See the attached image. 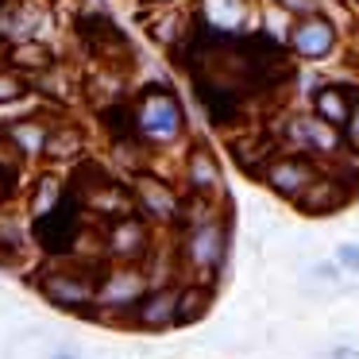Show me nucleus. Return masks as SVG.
<instances>
[{"mask_svg": "<svg viewBox=\"0 0 359 359\" xmlns=\"http://www.w3.org/2000/svg\"><path fill=\"white\" fill-rule=\"evenodd\" d=\"M201 16L217 43H228L248 24V0H201Z\"/></svg>", "mask_w": 359, "mask_h": 359, "instance_id": "15", "label": "nucleus"}, {"mask_svg": "<svg viewBox=\"0 0 359 359\" xmlns=\"http://www.w3.org/2000/svg\"><path fill=\"white\" fill-rule=\"evenodd\" d=\"M228 248H232L228 217L186 228V232H182V243H178L182 282H209V286H217V274L224 271V263H228Z\"/></svg>", "mask_w": 359, "mask_h": 359, "instance_id": "2", "label": "nucleus"}, {"mask_svg": "<svg viewBox=\"0 0 359 359\" xmlns=\"http://www.w3.org/2000/svg\"><path fill=\"white\" fill-rule=\"evenodd\" d=\"M313 274H317L320 282H336V278H340V266H336V263H320V266H313Z\"/></svg>", "mask_w": 359, "mask_h": 359, "instance_id": "28", "label": "nucleus"}, {"mask_svg": "<svg viewBox=\"0 0 359 359\" xmlns=\"http://www.w3.org/2000/svg\"><path fill=\"white\" fill-rule=\"evenodd\" d=\"M286 39H290V50H294L297 58H305V62H320V58H328L336 50V43H340V27H336L325 12H313V16H302V20L290 24Z\"/></svg>", "mask_w": 359, "mask_h": 359, "instance_id": "8", "label": "nucleus"}, {"mask_svg": "<svg viewBox=\"0 0 359 359\" xmlns=\"http://www.w3.org/2000/svg\"><path fill=\"white\" fill-rule=\"evenodd\" d=\"M328 359H359V348H351V344H336Z\"/></svg>", "mask_w": 359, "mask_h": 359, "instance_id": "29", "label": "nucleus"}, {"mask_svg": "<svg viewBox=\"0 0 359 359\" xmlns=\"http://www.w3.org/2000/svg\"><path fill=\"white\" fill-rule=\"evenodd\" d=\"M217 302V286L209 282H178V309H174V328L197 325Z\"/></svg>", "mask_w": 359, "mask_h": 359, "instance_id": "16", "label": "nucleus"}, {"mask_svg": "<svg viewBox=\"0 0 359 359\" xmlns=\"http://www.w3.org/2000/svg\"><path fill=\"white\" fill-rule=\"evenodd\" d=\"M132 132L147 147H170L186 135V112L182 101L163 86H147L132 109Z\"/></svg>", "mask_w": 359, "mask_h": 359, "instance_id": "3", "label": "nucleus"}, {"mask_svg": "<svg viewBox=\"0 0 359 359\" xmlns=\"http://www.w3.org/2000/svg\"><path fill=\"white\" fill-rule=\"evenodd\" d=\"M8 62H12V70H20L24 78H39L43 70L55 66V50H50L47 43H39V39L12 43V47H8Z\"/></svg>", "mask_w": 359, "mask_h": 359, "instance_id": "18", "label": "nucleus"}, {"mask_svg": "<svg viewBox=\"0 0 359 359\" xmlns=\"http://www.w3.org/2000/svg\"><path fill=\"white\" fill-rule=\"evenodd\" d=\"M4 135L12 140V147L20 151L24 158H35L43 155V147H47V135H50V120L43 116H32V120H20V124L4 128Z\"/></svg>", "mask_w": 359, "mask_h": 359, "instance_id": "19", "label": "nucleus"}, {"mask_svg": "<svg viewBox=\"0 0 359 359\" xmlns=\"http://www.w3.org/2000/svg\"><path fill=\"white\" fill-rule=\"evenodd\" d=\"M39 24H43V12L35 0H4L0 4V39L27 43V39H35Z\"/></svg>", "mask_w": 359, "mask_h": 359, "instance_id": "13", "label": "nucleus"}, {"mask_svg": "<svg viewBox=\"0 0 359 359\" xmlns=\"http://www.w3.org/2000/svg\"><path fill=\"white\" fill-rule=\"evenodd\" d=\"M286 16L302 20V16H313V12H320V0H274Z\"/></svg>", "mask_w": 359, "mask_h": 359, "instance_id": "26", "label": "nucleus"}, {"mask_svg": "<svg viewBox=\"0 0 359 359\" xmlns=\"http://www.w3.org/2000/svg\"><path fill=\"white\" fill-rule=\"evenodd\" d=\"M66 194H70V186H66L58 174H43V178L35 182V189H32V201H27V209H32V217L39 220V217H47V212H55L58 205L66 201Z\"/></svg>", "mask_w": 359, "mask_h": 359, "instance_id": "21", "label": "nucleus"}, {"mask_svg": "<svg viewBox=\"0 0 359 359\" xmlns=\"http://www.w3.org/2000/svg\"><path fill=\"white\" fill-rule=\"evenodd\" d=\"M151 39L155 43H163V47H174V43L186 35V16L182 12H166V16H158V20H151Z\"/></svg>", "mask_w": 359, "mask_h": 359, "instance_id": "22", "label": "nucleus"}, {"mask_svg": "<svg viewBox=\"0 0 359 359\" xmlns=\"http://www.w3.org/2000/svg\"><path fill=\"white\" fill-rule=\"evenodd\" d=\"M81 155H86V128L70 124V120H62V124L55 120L43 158H50V163H81Z\"/></svg>", "mask_w": 359, "mask_h": 359, "instance_id": "17", "label": "nucleus"}, {"mask_svg": "<svg viewBox=\"0 0 359 359\" xmlns=\"http://www.w3.org/2000/svg\"><path fill=\"white\" fill-rule=\"evenodd\" d=\"M101 271L78 263V259H47V263L35 271V290L43 294V302L62 309V313H93L97 274Z\"/></svg>", "mask_w": 359, "mask_h": 359, "instance_id": "1", "label": "nucleus"}, {"mask_svg": "<svg viewBox=\"0 0 359 359\" xmlns=\"http://www.w3.org/2000/svg\"><path fill=\"white\" fill-rule=\"evenodd\" d=\"M355 197V189L348 186V182L340 178V174L332 170H320V178L313 182L309 189H305L302 197L294 201V209L302 212V217H332V212H340L344 205Z\"/></svg>", "mask_w": 359, "mask_h": 359, "instance_id": "12", "label": "nucleus"}, {"mask_svg": "<svg viewBox=\"0 0 359 359\" xmlns=\"http://www.w3.org/2000/svg\"><path fill=\"white\" fill-rule=\"evenodd\" d=\"M355 101H359V89H351V86H320L317 93H313V116H317L320 124L340 132V128L348 124Z\"/></svg>", "mask_w": 359, "mask_h": 359, "instance_id": "14", "label": "nucleus"}, {"mask_svg": "<svg viewBox=\"0 0 359 359\" xmlns=\"http://www.w3.org/2000/svg\"><path fill=\"white\" fill-rule=\"evenodd\" d=\"M155 4H174V0H155Z\"/></svg>", "mask_w": 359, "mask_h": 359, "instance_id": "30", "label": "nucleus"}, {"mask_svg": "<svg viewBox=\"0 0 359 359\" xmlns=\"http://www.w3.org/2000/svg\"><path fill=\"white\" fill-rule=\"evenodd\" d=\"M132 201H135V217H143L151 228H178L182 217V194L170 186L166 178L143 170L132 178Z\"/></svg>", "mask_w": 359, "mask_h": 359, "instance_id": "7", "label": "nucleus"}, {"mask_svg": "<svg viewBox=\"0 0 359 359\" xmlns=\"http://www.w3.org/2000/svg\"><path fill=\"white\" fill-rule=\"evenodd\" d=\"M320 170H325V166L313 163V158H305V155H294V151H274V155L263 163V170H259V182H263L274 197H282V201L294 205L297 197H302L305 189L320 178Z\"/></svg>", "mask_w": 359, "mask_h": 359, "instance_id": "6", "label": "nucleus"}, {"mask_svg": "<svg viewBox=\"0 0 359 359\" xmlns=\"http://www.w3.org/2000/svg\"><path fill=\"white\" fill-rule=\"evenodd\" d=\"M101 248L104 263H124V266H143L155 251V228L143 217H120L101 228Z\"/></svg>", "mask_w": 359, "mask_h": 359, "instance_id": "5", "label": "nucleus"}, {"mask_svg": "<svg viewBox=\"0 0 359 359\" xmlns=\"http://www.w3.org/2000/svg\"><path fill=\"white\" fill-rule=\"evenodd\" d=\"M78 35L81 43H86V50L97 58V62H104L112 70V66H120L116 58H132V47H128V39L120 35V27L112 24L109 16H101V12H93V16H81L78 20Z\"/></svg>", "mask_w": 359, "mask_h": 359, "instance_id": "9", "label": "nucleus"}, {"mask_svg": "<svg viewBox=\"0 0 359 359\" xmlns=\"http://www.w3.org/2000/svg\"><path fill=\"white\" fill-rule=\"evenodd\" d=\"M174 309H178V286H151L128 313V328L135 332H166L174 328Z\"/></svg>", "mask_w": 359, "mask_h": 359, "instance_id": "11", "label": "nucleus"}, {"mask_svg": "<svg viewBox=\"0 0 359 359\" xmlns=\"http://www.w3.org/2000/svg\"><path fill=\"white\" fill-rule=\"evenodd\" d=\"M355 4H359V0H355Z\"/></svg>", "mask_w": 359, "mask_h": 359, "instance_id": "32", "label": "nucleus"}, {"mask_svg": "<svg viewBox=\"0 0 359 359\" xmlns=\"http://www.w3.org/2000/svg\"><path fill=\"white\" fill-rule=\"evenodd\" d=\"M332 263L348 274H359V243H336L332 251Z\"/></svg>", "mask_w": 359, "mask_h": 359, "instance_id": "25", "label": "nucleus"}, {"mask_svg": "<svg viewBox=\"0 0 359 359\" xmlns=\"http://www.w3.org/2000/svg\"><path fill=\"white\" fill-rule=\"evenodd\" d=\"M27 93H32V78H24L20 70L4 66V70H0V104H12Z\"/></svg>", "mask_w": 359, "mask_h": 359, "instance_id": "23", "label": "nucleus"}, {"mask_svg": "<svg viewBox=\"0 0 359 359\" xmlns=\"http://www.w3.org/2000/svg\"><path fill=\"white\" fill-rule=\"evenodd\" d=\"M27 259V232L20 220L12 217H0V266L8 271H20Z\"/></svg>", "mask_w": 359, "mask_h": 359, "instance_id": "20", "label": "nucleus"}, {"mask_svg": "<svg viewBox=\"0 0 359 359\" xmlns=\"http://www.w3.org/2000/svg\"><path fill=\"white\" fill-rule=\"evenodd\" d=\"M182 178H186V194L189 197H212V201H224V170H220L217 155H212L205 143H194V147L186 151Z\"/></svg>", "mask_w": 359, "mask_h": 359, "instance_id": "10", "label": "nucleus"}, {"mask_svg": "<svg viewBox=\"0 0 359 359\" xmlns=\"http://www.w3.org/2000/svg\"><path fill=\"white\" fill-rule=\"evenodd\" d=\"M47 359H86V355H81L78 344H55V348L47 351Z\"/></svg>", "mask_w": 359, "mask_h": 359, "instance_id": "27", "label": "nucleus"}, {"mask_svg": "<svg viewBox=\"0 0 359 359\" xmlns=\"http://www.w3.org/2000/svg\"><path fill=\"white\" fill-rule=\"evenodd\" d=\"M0 4H4V0H0Z\"/></svg>", "mask_w": 359, "mask_h": 359, "instance_id": "31", "label": "nucleus"}, {"mask_svg": "<svg viewBox=\"0 0 359 359\" xmlns=\"http://www.w3.org/2000/svg\"><path fill=\"white\" fill-rule=\"evenodd\" d=\"M340 140H344V151L359 158V101L351 104V116H348V124L340 128Z\"/></svg>", "mask_w": 359, "mask_h": 359, "instance_id": "24", "label": "nucleus"}, {"mask_svg": "<svg viewBox=\"0 0 359 359\" xmlns=\"http://www.w3.org/2000/svg\"><path fill=\"white\" fill-rule=\"evenodd\" d=\"M151 290V278L143 266H124V263H109L97 274V305L93 317L97 320H112V325H128V313L135 309L143 294Z\"/></svg>", "mask_w": 359, "mask_h": 359, "instance_id": "4", "label": "nucleus"}]
</instances>
